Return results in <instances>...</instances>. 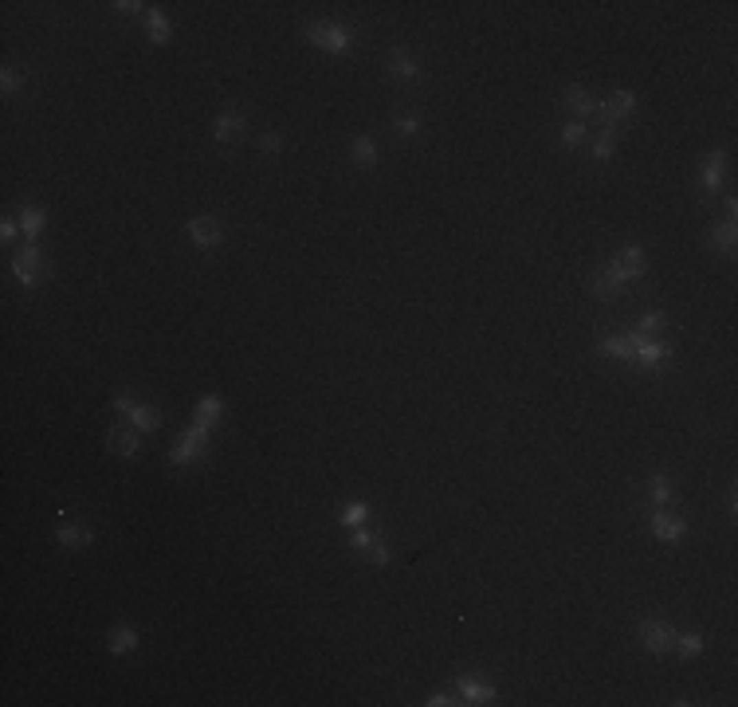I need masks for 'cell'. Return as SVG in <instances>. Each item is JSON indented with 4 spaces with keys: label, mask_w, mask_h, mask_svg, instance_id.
<instances>
[{
    "label": "cell",
    "mask_w": 738,
    "mask_h": 707,
    "mask_svg": "<svg viewBox=\"0 0 738 707\" xmlns=\"http://www.w3.org/2000/svg\"><path fill=\"white\" fill-rule=\"evenodd\" d=\"M208 433H212V421H201V417H197V424H192L189 433L177 436V448H173V464H189V460H197V456L205 452V444H208Z\"/></svg>",
    "instance_id": "1"
},
{
    "label": "cell",
    "mask_w": 738,
    "mask_h": 707,
    "mask_svg": "<svg viewBox=\"0 0 738 707\" xmlns=\"http://www.w3.org/2000/svg\"><path fill=\"white\" fill-rule=\"evenodd\" d=\"M12 272H16L20 283H43V279L52 275V272H47V263H43V252L36 244H27L24 252L12 259Z\"/></svg>",
    "instance_id": "2"
},
{
    "label": "cell",
    "mask_w": 738,
    "mask_h": 707,
    "mask_svg": "<svg viewBox=\"0 0 738 707\" xmlns=\"http://www.w3.org/2000/svg\"><path fill=\"white\" fill-rule=\"evenodd\" d=\"M640 637H644V649H652L656 656H664L671 644H675V629H671L668 621H644Z\"/></svg>",
    "instance_id": "3"
},
{
    "label": "cell",
    "mask_w": 738,
    "mask_h": 707,
    "mask_svg": "<svg viewBox=\"0 0 738 707\" xmlns=\"http://www.w3.org/2000/svg\"><path fill=\"white\" fill-rule=\"evenodd\" d=\"M306 40L322 43L326 52H346V47H350V32H346V28H334V24H311L306 28Z\"/></svg>",
    "instance_id": "4"
},
{
    "label": "cell",
    "mask_w": 738,
    "mask_h": 707,
    "mask_svg": "<svg viewBox=\"0 0 738 707\" xmlns=\"http://www.w3.org/2000/svg\"><path fill=\"white\" fill-rule=\"evenodd\" d=\"M114 409H118V413H130V417H134V428H142V433H153V428L161 424V413H157V409L134 405L130 397H118V401H114Z\"/></svg>",
    "instance_id": "5"
},
{
    "label": "cell",
    "mask_w": 738,
    "mask_h": 707,
    "mask_svg": "<svg viewBox=\"0 0 738 707\" xmlns=\"http://www.w3.org/2000/svg\"><path fill=\"white\" fill-rule=\"evenodd\" d=\"M613 272L620 275V279H640V275H644V252L636 244L625 248V252L613 259Z\"/></svg>",
    "instance_id": "6"
},
{
    "label": "cell",
    "mask_w": 738,
    "mask_h": 707,
    "mask_svg": "<svg viewBox=\"0 0 738 707\" xmlns=\"http://www.w3.org/2000/svg\"><path fill=\"white\" fill-rule=\"evenodd\" d=\"M189 236H192V244L197 248H212V244H220V224L212 217H197V220H189Z\"/></svg>",
    "instance_id": "7"
},
{
    "label": "cell",
    "mask_w": 738,
    "mask_h": 707,
    "mask_svg": "<svg viewBox=\"0 0 738 707\" xmlns=\"http://www.w3.org/2000/svg\"><path fill=\"white\" fill-rule=\"evenodd\" d=\"M629 342L636 346V358H640L644 366H660V362H668V354H671L668 346H660V342H648V338L640 334V330H636V334H632Z\"/></svg>",
    "instance_id": "8"
},
{
    "label": "cell",
    "mask_w": 738,
    "mask_h": 707,
    "mask_svg": "<svg viewBox=\"0 0 738 707\" xmlns=\"http://www.w3.org/2000/svg\"><path fill=\"white\" fill-rule=\"evenodd\" d=\"M620 283H625V279H620V275H616L613 268H605V272L597 275V279H593V295H597L601 303H613V299H616V291H620Z\"/></svg>",
    "instance_id": "9"
},
{
    "label": "cell",
    "mask_w": 738,
    "mask_h": 707,
    "mask_svg": "<svg viewBox=\"0 0 738 707\" xmlns=\"http://www.w3.org/2000/svg\"><path fill=\"white\" fill-rule=\"evenodd\" d=\"M566 102H570V110H574L577 118H589V114L597 110V102H593V95H589L585 87H570V91H566Z\"/></svg>",
    "instance_id": "10"
},
{
    "label": "cell",
    "mask_w": 738,
    "mask_h": 707,
    "mask_svg": "<svg viewBox=\"0 0 738 707\" xmlns=\"http://www.w3.org/2000/svg\"><path fill=\"white\" fill-rule=\"evenodd\" d=\"M110 448L118 456H137V433H126V428H110Z\"/></svg>",
    "instance_id": "11"
},
{
    "label": "cell",
    "mask_w": 738,
    "mask_h": 707,
    "mask_svg": "<svg viewBox=\"0 0 738 707\" xmlns=\"http://www.w3.org/2000/svg\"><path fill=\"white\" fill-rule=\"evenodd\" d=\"M137 644V633L130 625H114L110 629V653H130Z\"/></svg>",
    "instance_id": "12"
},
{
    "label": "cell",
    "mask_w": 738,
    "mask_h": 707,
    "mask_svg": "<svg viewBox=\"0 0 738 707\" xmlns=\"http://www.w3.org/2000/svg\"><path fill=\"white\" fill-rule=\"evenodd\" d=\"M652 530H656L660 539H680V534H684V523H680V519H671V515H664V511H660V515H652Z\"/></svg>",
    "instance_id": "13"
},
{
    "label": "cell",
    "mask_w": 738,
    "mask_h": 707,
    "mask_svg": "<svg viewBox=\"0 0 738 707\" xmlns=\"http://www.w3.org/2000/svg\"><path fill=\"white\" fill-rule=\"evenodd\" d=\"M707 169H703V185L707 189H719L723 185V153H707Z\"/></svg>",
    "instance_id": "14"
},
{
    "label": "cell",
    "mask_w": 738,
    "mask_h": 707,
    "mask_svg": "<svg viewBox=\"0 0 738 707\" xmlns=\"http://www.w3.org/2000/svg\"><path fill=\"white\" fill-rule=\"evenodd\" d=\"M389 71H393L396 79H416V75H421V67L412 63L409 55H401V52H393V55H389Z\"/></svg>",
    "instance_id": "15"
},
{
    "label": "cell",
    "mask_w": 738,
    "mask_h": 707,
    "mask_svg": "<svg viewBox=\"0 0 738 707\" xmlns=\"http://www.w3.org/2000/svg\"><path fill=\"white\" fill-rule=\"evenodd\" d=\"M240 130H244V118H240V114H220L216 118V138L220 142H232Z\"/></svg>",
    "instance_id": "16"
},
{
    "label": "cell",
    "mask_w": 738,
    "mask_h": 707,
    "mask_svg": "<svg viewBox=\"0 0 738 707\" xmlns=\"http://www.w3.org/2000/svg\"><path fill=\"white\" fill-rule=\"evenodd\" d=\"M460 692H464L467 704H487V699H495L491 688H487V684H476V680H460Z\"/></svg>",
    "instance_id": "17"
},
{
    "label": "cell",
    "mask_w": 738,
    "mask_h": 707,
    "mask_svg": "<svg viewBox=\"0 0 738 707\" xmlns=\"http://www.w3.org/2000/svg\"><path fill=\"white\" fill-rule=\"evenodd\" d=\"M43 220H47V213H43V208H24V213H20V228H24L27 240H32V236L43 228Z\"/></svg>",
    "instance_id": "18"
},
{
    "label": "cell",
    "mask_w": 738,
    "mask_h": 707,
    "mask_svg": "<svg viewBox=\"0 0 738 707\" xmlns=\"http://www.w3.org/2000/svg\"><path fill=\"white\" fill-rule=\"evenodd\" d=\"M707 244L719 248V252H730V248H735V224H719V228H711Z\"/></svg>",
    "instance_id": "19"
},
{
    "label": "cell",
    "mask_w": 738,
    "mask_h": 707,
    "mask_svg": "<svg viewBox=\"0 0 738 707\" xmlns=\"http://www.w3.org/2000/svg\"><path fill=\"white\" fill-rule=\"evenodd\" d=\"M354 162L361 165V169H369V165L377 162V146H373L369 138H357L354 142Z\"/></svg>",
    "instance_id": "20"
},
{
    "label": "cell",
    "mask_w": 738,
    "mask_h": 707,
    "mask_svg": "<svg viewBox=\"0 0 738 707\" xmlns=\"http://www.w3.org/2000/svg\"><path fill=\"white\" fill-rule=\"evenodd\" d=\"M150 40L153 43H169V20L157 8H150Z\"/></svg>",
    "instance_id": "21"
},
{
    "label": "cell",
    "mask_w": 738,
    "mask_h": 707,
    "mask_svg": "<svg viewBox=\"0 0 738 707\" xmlns=\"http://www.w3.org/2000/svg\"><path fill=\"white\" fill-rule=\"evenodd\" d=\"M601 354H609V358H632V342L629 338H605L601 342Z\"/></svg>",
    "instance_id": "22"
},
{
    "label": "cell",
    "mask_w": 738,
    "mask_h": 707,
    "mask_svg": "<svg viewBox=\"0 0 738 707\" xmlns=\"http://www.w3.org/2000/svg\"><path fill=\"white\" fill-rule=\"evenodd\" d=\"M59 543L63 546H87L91 543V530L87 527H63L59 530Z\"/></svg>",
    "instance_id": "23"
},
{
    "label": "cell",
    "mask_w": 738,
    "mask_h": 707,
    "mask_svg": "<svg viewBox=\"0 0 738 707\" xmlns=\"http://www.w3.org/2000/svg\"><path fill=\"white\" fill-rule=\"evenodd\" d=\"M613 150H616V134H605L601 130V138H597V142H593V157H613Z\"/></svg>",
    "instance_id": "24"
},
{
    "label": "cell",
    "mask_w": 738,
    "mask_h": 707,
    "mask_svg": "<svg viewBox=\"0 0 738 707\" xmlns=\"http://www.w3.org/2000/svg\"><path fill=\"white\" fill-rule=\"evenodd\" d=\"M366 519H369V507H366V503H350V507L342 511V523H346V527H357V523H366Z\"/></svg>",
    "instance_id": "25"
},
{
    "label": "cell",
    "mask_w": 738,
    "mask_h": 707,
    "mask_svg": "<svg viewBox=\"0 0 738 707\" xmlns=\"http://www.w3.org/2000/svg\"><path fill=\"white\" fill-rule=\"evenodd\" d=\"M197 417H201V421H212V424H216V417H220V397H205V401H201V409H197Z\"/></svg>",
    "instance_id": "26"
},
{
    "label": "cell",
    "mask_w": 738,
    "mask_h": 707,
    "mask_svg": "<svg viewBox=\"0 0 738 707\" xmlns=\"http://www.w3.org/2000/svg\"><path fill=\"white\" fill-rule=\"evenodd\" d=\"M675 644H680V653H684V656H699V653H703V637H695V633L680 637Z\"/></svg>",
    "instance_id": "27"
},
{
    "label": "cell",
    "mask_w": 738,
    "mask_h": 707,
    "mask_svg": "<svg viewBox=\"0 0 738 707\" xmlns=\"http://www.w3.org/2000/svg\"><path fill=\"white\" fill-rule=\"evenodd\" d=\"M561 142H566V146H581V142H585V126H581V122H570L566 130H561Z\"/></svg>",
    "instance_id": "28"
},
{
    "label": "cell",
    "mask_w": 738,
    "mask_h": 707,
    "mask_svg": "<svg viewBox=\"0 0 738 707\" xmlns=\"http://www.w3.org/2000/svg\"><path fill=\"white\" fill-rule=\"evenodd\" d=\"M671 499V483L664 476H656L652 479V503H668Z\"/></svg>",
    "instance_id": "29"
},
{
    "label": "cell",
    "mask_w": 738,
    "mask_h": 707,
    "mask_svg": "<svg viewBox=\"0 0 738 707\" xmlns=\"http://www.w3.org/2000/svg\"><path fill=\"white\" fill-rule=\"evenodd\" d=\"M664 327V314H644L640 318V334L648 338V334H656V330Z\"/></svg>",
    "instance_id": "30"
},
{
    "label": "cell",
    "mask_w": 738,
    "mask_h": 707,
    "mask_svg": "<svg viewBox=\"0 0 738 707\" xmlns=\"http://www.w3.org/2000/svg\"><path fill=\"white\" fill-rule=\"evenodd\" d=\"M369 558H373V562H377V566H385V562H389V550H385L381 543H377V539H373V543H369V550H366Z\"/></svg>",
    "instance_id": "31"
},
{
    "label": "cell",
    "mask_w": 738,
    "mask_h": 707,
    "mask_svg": "<svg viewBox=\"0 0 738 707\" xmlns=\"http://www.w3.org/2000/svg\"><path fill=\"white\" fill-rule=\"evenodd\" d=\"M0 83H4V95H12L16 87H20V75H16V67H4V79H0Z\"/></svg>",
    "instance_id": "32"
},
{
    "label": "cell",
    "mask_w": 738,
    "mask_h": 707,
    "mask_svg": "<svg viewBox=\"0 0 738 707\" xmlns=\"http://www.w3.org/2000/svg\"><path fill=\"white\" fill-rule=\"evenodd\" d=\"M396 130H401V134H416V130H421V122H416V118H396Z\"/></svg>",
    "instance_id": "33"
},
{
    "label": "cell",
    "mask_w": 738,
    "mask_h": 707,
    "mask_svg": "<svg viewBox=\"0 0 738 707\" xmlns=\"http://www.w3.org/2000/svg\"><path fill=\"white\" fill-rule=\"evenodd\" d=\"M279 146H283V142H279V134H263V138H260V150H267V153L279 150Z\"/></svg>",
    "instance_id": "34"
},
{
    "label": "cell",
    "mask_w": 738,
    "mask_h": 707,
    "mask_svg": "<svg viewBox=\"0 0 738 707\" xmlns=\"http://www.w3.org/2000/svg\"><path fill=\"white\" fill-rule=\"evenodd\" d=\"M369 543H373V534H366V530H361V534H354V546L361 550V554L369 550Z\"/></svg>",
    "instance_id": "35"
},
{
    "label": "cell",
    "mask_w": 738,
    "mask_h": 707,
    "mask_svg": "<svg viewBox=\"0 0 738 707\" xmlns=\"http://www.w3.org/2000/svg\"><path fill=\"white\" fill-rule=\"evenodd\" d=\"M0 236H4V240H16V220H4V224H0Z\"/></svg>",
    "instance_id": "36"
},
{
    "label": "cell",
    "mask_w": 738,
    "mask_h": 707,
    "mask_svg": "<svg viewBox=\"0 0 738 707\" xmlns=\"http://www.w3.org/2000/svg\"><path fill=\"white\" fill-rule=\"evenodd\" d=\"M428 704H432V707H448V704H456V699H451V695H432Z\"/></svg>",
    "instance_id": "37"
},
{
    "label": "cell",
    "mask_w": 738,
    "mask_h": 707,
    "mask_svg": "<svg viewBox=\"0 0 738 707\" xmlns=\"http://www.w3.org/2000/svg\"><path fill=\"white\" fill-rule=\"evenodd\" d=\"M114 8H122V12H137L142 4H137V0H122V4H114Z\"/></svg>",
    "instance_id": "38"
}]
</instances>
